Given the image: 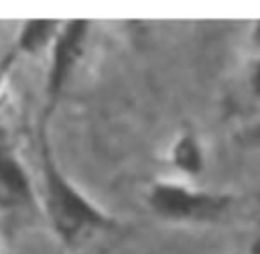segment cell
Wrapping results in <instances>:
<instances>
[{
  "instance_id": "obj_8",
  "label": "cell",
  "mask_w": 260,
  "mask_h": 254,
  "mask_svg": "<svg viewBox=\"0 0 260 254\" xmlns=\"http://www.w3.org/2000/svg\"><path fill=\"white\" fill-rule=\"evenodd\" d=\"M250 140H254L256 144H260V124H256L254 130L250 132Z\"/></svg>"
},
{
  "instance_id": "obj_1",
  "label": "cell",
  "mask_w": 260,
  "mask_h": 254,
  "mask_svg": "<svg viewBox=\"0 0 260 254\" xmlns=\"http://www.w3.org/2000/svg\"><path fill=\"white\" fill-rule=\"evenodd\" d=\"M43 177H45V205L55 234L71 244L85 230H112L116 221L102 211L89 197H85L57 167L47 140L41 148Z\"/></svg>"
},
{
  "instance_id": "obj_7",
  "label": "cell",
  "mask_w": 260,
  "mask_h": 254,
  "mask_svg": "<svg viewBox=\"0 0 260 254\" xmlns=\"http://www.w3.org/2000/svg\"><path fill=\"white\" fill-rule=\"evenodd\" d=\"M252 91L260 98V59H258V63L254 67V73H252Z\"/></svg>"
},
{
  "instance_id": "obj_4",
  "label": "cell",
  "mask_w": 260,
  "mask_h": 254,
  "mask_svg": "<svg viewBox=\"0 0 260 254\" xmlns=\"http://www.w3.org/2000/svg\"><path fill=\"white\" fill-rule=\"evenodd\" d=\"M0 187L14 199L30 201L32 199V183L28 173L16 152L10 146L0 144Z\"/></svg>"
},
{
  "instance_id": "obj_2",
  "label": "cell",
  "mask_w": 260,
  "mask_h": 254,
  "mask_svg": "<svg viewBox=\"0 0 260 254\" xmlns=\"http://www.w3.org/2000/svg\"><path fill=\"white\" fill-rule=\"evenodd\" d=\"M232 197L225 193H211L191 189L181 183L158 181L148 191L150 209L171 221H201L223 213Z\"/></svg>"
},
{
  "instance_id": "obj_10",
  "label": "cell",
  "mask_w": 260,
  "mask_h": 254,
  "mask_svg": "<svg viewBox=\"0 0 260 254\" xmlns=\"http://www.w3.org/2000/svg\"><path fill=\"white\" fill-rule=\"evenodd\" d=\"M254 43L260 45V20H258L256 26H254Z\"/></svg>"
},
{
  "instance_id": "obj_9",
  "label": "cell",
  "mask_w": 260,
  "mask_h": 254,
  "mask_svg": "<svg viewBox=\"0 0 260 254\" xmlns=\"http://www.w3.org/2000/svg\"><path fill=\"white\" fill-rule=\"evenodd\" d=\"M250 254H260V236L252 242V246H250Z\"/></svg>"
},
{
  "instance_id": "obj_3",
  "label": "cell",
  "mask_w": 260,
  "mask_h": 254,
  "mask_svg": "<svg viewBox=\"0 0 260 254\" xmlns=\"http://www.w3.org/2000/svg\"><path fill=\"white\" fill-rule=\"evenodd\" d=\"M87 26H89L87 20L77 18V20H69L55 35L49 73H47V116L53 112L67 79L71 77L77 59L81 57L83 41L87 37Z\"/></svg>"
},
{
  "instance_id": "obj_6",
  "label": "cell",
  "mask_w": 260,
  "mask_h": 254,
  "mask_svg": "<svg viewBox=\"0 0 260 254\" xmlns=\"http://www.w3.org/2000/svg\"><path fill=\"white\" fill-rule=\"evenodd\" d=\"M57 26H59L57 20L35 18V20L24 22V26H22V30L18 35V41H16V49L24 51V53L39 51L43 45H47L57 35Z\"/></svg>"
},
{
  "instance_id": "obj_5",
  "label": "cell",
  "mask_w": 260,
  "mask_h": 254,
  "mask_svg": "<svg viewBox=\"0 0 260 254\" xmlns=\"http://www.w3.org/2000/svg\"><path fill=\"white\" fill-rule=\"evenodd\" d=\"M171 158L179 171L189 173V175H197L203 169V150H201L199 140L193 134H183L173 144Z\"/></svg>"
}]
</instances>
